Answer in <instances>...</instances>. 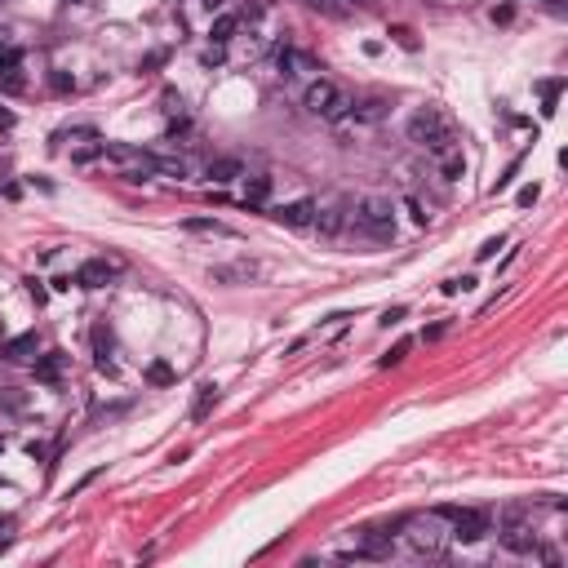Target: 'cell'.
<instances>
[{"instance_id":"28","label":"cell","mask_w":568,"mask_h":568,"mask_svg":"<svg viewBox=\"0 0 568 568\" xmlns=\"http://www.w3.org/2000/svg\"><path fill=\"white\" fill-rule=\"evenodd\" d=\"M404 316H408V307H404V302H400V307H386L378 324H382V329H395V324H404Z\"/></svg>"},{"instance_id":"34","label":"cell","mask_w":568,"mask_h":568,"mask_svg":"<svg viewBox=\"0 0 568 568\" xmlns=\"http://www.w3.org/2000/svg\"><path fill=\"white\" fill-rule=\"evenodd\" d=\"M515 174H519V160H511V164H506V174L498 178V183H493V196H498V191H506V187H511V183H515Z\"/></svg>"},{"instance_id":"37","label":"cell","mask_w":568,"mask_h":568,"mask_svg":"<svg viewBox=\"0 0 568 568\" xmlns=\"http://www.w3.org/2000/svg\"><path fill=\"white\" fill-rule=\"evenodd\" d=\"M160 102H164V112H169V116H183V98H178L174 89H164V98H160Z\"/></svg>"},{"instance_id":"4","label":"cell","mask_w":568,"mask_h":568,"mask_svg":"<svg viewBox=\"0 0 568 568\" xmlns=\"http://www.w3.org/2000/svg\"><path fill=\"white\" fill-rule=\"evenodd\" d=\"M435 515L449 524V537H457V542H479L493 524V515L479 511V506H440Z\"/></svg>"},{"instance_id":"16","label":"cell","mask_w":568,"mask_h":568,"mask_svg":"<svg viewBox=\"0 0 568 568\" xmlns=\"http://www.w3.org/2000/svg\"><path fill=\"white\" fill-rule=\"evenodd\" d=\"M236 31H240V14H222V9H217L213 22H209V40L213 45H227Z\"/></svg>"},{"instance_id":"18","label":"cell","mask_w":568,"mask_h":568,"mask_svg":"<svg viewBox=\"0 0 568 568\" xmlns=\"http://www.w3.org/2000/svg\"><path fill=\"white\" fill-rule=\"evenodd\" d=\"M386 112H391V102H386V98H364V102H351V116H355V120H364V125L382 120Z\"/></svg>"},{"instance_id":"19","label":"cell","mask_w":568,"mask_h":568,"mask_svg":"<svg viewBox=\"0 0 568 568\" xmlns=\"http://www.w3.org/2000/svg\"><path fill=\"white\" fill-rule=\"evenodd\" d=\"M435 164H440V174H444V183H457V178H462V174H466V160H462V147H453V151H444V155H440V160H435Z\"/></svg>"},{"instance_id":"6","label":"cell","mask_w":568,"mask_h":568,"mask_svg":"<svg viewBox=\"0 0 568 568\" xmlns=\"http://www.w3.org/2000/svg\"><path fill=\"white\" fill-rule=\"evenodd\" d=\"M116 275H120V262H116V258H89V262H80L76 284H80V289H107Z\"/></svg>"},{"instance_id":"38","label":"cell","mask_w":568,"mask_h":568,"mask_svg":"<svg viewBox=\"0 0 568 568\" xmlns=\"http://www.w3.org/2000/svg\"><path fill=\"white\" fill-rule=\"evenodd\" d=\"M391 36H395V40H400V45H404V49H408V54H413V49H417V40H413V31H408V27H395Z\"/></svg>"},{"instance_id":"15","label":"cell","mask_w":568,"mask_h":568,"mask_svg":"<svg viewBox=\"0 0 568 568\" xmlns=\"http://www.w3.org/2000/svg\"><path fill=\"white\" fill-rule=\"evenodd\" d=\"M267 196H271V178H267V174L245 178V209H262V204H267Z\"/></svg>"},{"instance_id":"36","label":"cell","mask_w":568,"mask_h":568,"mask_svg":"<svg viewBox=\"0 0 568 568\" xmlns=\"http://www.w3.org/2000/svg\"><path fill=\"white\" fill-rule=\"evenodd\" d=\"M537 196H542V191H537V183H528V187L515 196V204H519V209H528V204H537Z\"/></svg>"},{"instance_id":"23","label":"cell","mask_w":568,"mask_h":568,"mask_svg":"<svg viewBox=\"0 0 568 568\" xmlns=\"http://www.w3.org/2000/svg\"><path fill=\"white\" fill-rule=\"evenodd\" d=\"M155 174H164V178H187L191 164L183 160V155H155Z\"/></svg>"},{"instance_id":"21","label":"cell","mask_w":568,"mask_h":568,"mask_svg":"<svg viewBox=\"0 0 568 568\" xmlns=\"http://www.w3.org/2000/svg\"><path fill=\"white\" fill-rule=\"evenodd\" d=\"M98 138V129L93 125H67V129H58L54 134V147H63V142H93Z\"/></svg>"},{"instance_id":"12","label":"cell","mask_w":568,"mask_h":568,"mask_svg":"<svg viewBox=\"0 0 568 568\" xmlns=\"http://www.w3.org/2000/svg\"><path fill=\"white\" fill-rule=\"evenodd\" d=\"M275 222H284V227H311L316 222V200H293V204H280V209L271 213Z\"/></svg>"},{"instance_id":"27","label":"cell","mask_w":568,"mask_h":568,"mask_svg":"<svg viewBox=\"0 0 568 568\" xmlns=\"http://www.w3.org/2000/svg\"><path fill=\"white\" fill-rule=\"evenodd\" d=\"M408 351H413V342H408V337H404V342H395V346H391V351H386V355L378 360V364H382V369H391V364H400V360H404Z\"/></svg>"},{"instance_id":"31","label":"cell","mask_w":568,"mask_h":568,"mask_svg":"<svg viewBox=\"0 0 568 568\" xmlns=\"http://www.w3.org/2000/svg\"><path fill=\"white\" fill-rule=\"evenodd\" d=\"M49 89H54V93H71V89H76V80H71L67 71H54V76H49Z\"/></svg>"},{"instance_id":"20","label":"cell","mask_w":568,"mask_h":568,"mask_svg":"<svg viewBox=\"0 0 568 568\" xmlns=\"http://www.w3.org/2000/svg\"><path fill=\"white\" fill-rule=\"evenodd\" d=\"M142 378H147L151 386H174L178 373H174V364H169V360H151V364L142 369Z\"/></svg>"},{"instance_id":"8","label":"cell","mask_w":568,"mask_h":568,"mask_svg":"<svg viewBox=\"0 0 568 568\" xmlns=\"http://www.w3.org/2000/svg\"><path fill=\"white\" fill-rule=\"evenodd\" d=\"M36 351H40V337L36 333H18V337H9V342H0V360H5V364H31Z\"/></svg>"},{"instance_id":"43","label":"cell","mask_w":568,"mask_h":568,"mask_svg":"<svg viewBox=\"0 0 568 568\" xmlns=\"http://www.w3.org/2000/svg\"><path fill=\"white\" fill-rule=\"evenodd\" d=\"M0 528H14V524H9V519H5V515H0Z\"/></svg>"},{"instance_id":"41","label":"cell","mask_w":568,"mask_h":568,"mask_svg":"<svg viewBox=\"0 0 568 568\" xmlns=\"http://www.w3.org/2000/svg\"><path fill=\"white\" fill-rule=\"evenodd\" d=\"M71 284H76V275H58V280H54V289H58V293H67Z\"/></svg>"},{"instance_id":"22","label":"cell","mask_w":568,"mask_h":568,"mask_svg":"<svg viewBox=\"0 0 568 568\" xmlns=\"http://www.w3.org/2000/svg\"><path fill=\"white\" fill-rule=\"evenodd\" d=\"M213 404H217V386H213V382H204V386H200V395H196V404H191V417L204 422V417L213 413Z\"/></svg>"},{"instance_id":"42","label":"cell","mask_w":568,"mask_h":568,"mask_svg":"<svg viewBox=\"0 0 568 568\" xmlns=\"http://www.w3.org/2000/svg\"><path fill=\"white\" fill-rule=\"evenodd\" d=\"M200 5H204V9H209V14H217V9H222V5H227V0H200Z\"/></svg>"},{"instance_id":"3","label":"cell","mask_w":568,"mask_h":568,"mask_svg":"<svg viewBox=\"0 0 568 568\" xmlns=\"http://www.w3.org/2000/svg\"><path fill=\"white\" fill-rule=\"evenodd\" d=\"M351 222H355V231H364L369 240H395V209H391V200H378V196L360 200Z\"/></svg>"},{"instance_id":"5","label":"cell","mask_w":568,"mask_h":568,"mask_svg":"<svg viewBox=\"0 0 568 568\" xmlns=\"http://www.w3.org/2000/svg\"><path fill=\"white\" fill-rule=\"evenodd\" d=\"M404 528H408V546L422 551V555H444V542L449 533L440 528V515H404Z\"/></svg>"},{"instance_id":"44","label":"cell","mask_w":568,"mask_h":568,"mask_svg":"<svg viewBox=\"0 0 568 568\" xmlns=\"http://www.w3.org/2000/svg\"><path fill=\"white\" fill-rule=\"evenodd\" d=\"M0 449H5V435H0Z\"/></svg>"},{"instance_id":"9","label":"cell","mask_w":568,"mask_h":568,"mask_svg":"<svg viewBox=\"0 0 568 568\" xmlns=\"http://www.w3.org/2000/svg\"><path fill=\"white\" fill-rule=\"evenodd\" d=\"M67 364H71V355H67V351H45V355H36V360H31L36 382H45V386H58V378L67 373Z\"/></svg>"},{"instance_id":"24","label":"cell","mask_w":568,"mask_h":568,"mask_svg":"<svg viewBox=\"0 0 568 568\" xmlns=\"http://www.w3.org/2000/svg\"><path fill=\"white\" fill-rule=\"evenodd\" d=\"M27 89V80L18 76V67H5L0 63V93H22Z\"/></svg>"},{"instance_id":"39","label":"cell","mask_w":568,"mask_h":568,"mask_svg":"<svg viewBox=\"0 0 568 568\" xmlns=\"http://www.w3.org/2000/svg\"><path fill=\"white\" fill-rule=\"evenodd\" d=\"M444 333H449V320H440V324H431V329H427V333H422V342H435V337H444Z\"/></svg>"},{"instance_id":"1","label":"cell","mask_w":568,"mask_h":568,"mask_svg":"<svg viewBox=\"0 0 568 568\" xmlns=\"http://www.w3.org/2000/svg\"><path fill=\"white\" fill-rule=\"evenodd\" d=\"M404 134L408 142H417V147H427L431 160H440L444 151H453L457 147V138H453V125L444 120L440 107H422V112L408 116V125H404Z\"/></svg>"},{"instance_id":"7","label":"cell","mask_w":568,"mask_h":568,"mask_svg":"<svg viewBox=\"0 0 568 568\" xmlns=\"http://www.w3.org/2000/svg\"><path fill=\"white\" fill-rule=\"evenodd\" d=\"M502 546L515 555H533L537 551V533L528 519H502Z\"/></svg>"},{"instance_id":"35","label":"cell","mask_w":568,"mask_h":568,"mask_svg":"<svg viewBox=\"0 0 568 568\" xmlns=\"http://www.w3.org/2000/svg\"><path fill=\"white\" fill-rule=\"evenodd\" d=\"M222 58H227V54H222V45H209V49L200 54V63H204V67H222Z\"/></svg>"},{"instance_id":"26","label":"cell","mask_w":568,"mask_h":568,"mask_svg":"<svg viewBox=\"0 0 568 568\" xmlns=\"http://www.w3.org/2000/svg\"><path fill=\"white\" fill-rule=\"evenodd\" d=\"M404 213H408V217H413V227H427V222H431V213H427V204H422L417 196H408V200H404Z\"/></svg>"},{"instance_id":"29","label":"cell","mask_w":568,"mask_h":568,"mask_svg":"<svg viewBox=\"0 0 568 568\" xmlns=\"http://www.w3.org/2000/svg\"><path fill=\"white\" fill-rule=\"evenodd\" d=\"M164 63H169V49H151V54L138 63V71H160Z\"/></svg>"},{"instance_id":"40","label":"cell","mask_w":568,"mask_h":568,"mask_svg":"<svg viewBox=\"0 0 568 568\" xmlns=\"http://www.w3.org/2000/svg\"><path fill=\"white\" fill-rule=\"evenodd\" d=\"M515 18V9L511 5H502V9H493V22H511Z\"/></svg>"},{"instance_id":"14","label":"cell","mask_w":568,"mask_h":568,"mask_svg":"<svg viewBox=\"0 0 568 568\" xmlns=\"http://www.w3.org/2000/svg\"><path fill=\"white\" fill-rule=\"evenodd\" d=\"M183 231H191V236H217V240H231V236H236L231 227L217 222V217H187Z\"/></svg>"},{"instance_id":"2","label":"cell","mask_w":568,"mask_h":568,"mask_svg":"<svg viewBox=\"0 0 568 568\" xmlns=\"http://www.w3.org/2000/svg\"><path fill=\"white\" fill-rule=\"evenodd\" d=\"M351 93L342 89L337 80L329 76H320V80H311L307 84V93H302V107H307L311 116H320V120H342V116H351Z\"/></svg>"},{"instance_id":"25","label":"cell","mask_w":568,"mask_h":568,"mask_svg":"<svg viewBox=\"0 0 568 568\" xmlns=\"http://www.w3.org/2000/svg\"><path fill=\"white\" fill-rule=\"evenodd\" d=\"M93 160H102V142H98V138H93L89 147H76V151H71V164H93Z\"/></svg>"},{"instance_id":"32","label":"cell","mask_w":568,"mask_h":568,"mask_svg":"<svg viewBox=\"0 0 568 568\" xmlns=\"http://www.w3.org/2000/svg\"><path fill=\"white\" fill-rule=\"evenodd\" d=\"M498 249H502V236H493V240H484V245L475 249V258H479V262H489V258H498Z\"/></svg>"},{"instance_id":"10","label":"cell","mask_w":568,"mask_h":568,"mask_svg":"<svg viewBox=\"0 0 568 568\" xmlns=\"http://www.w3.org/2000/svg\"><path fill=\"white\" fill-rule=\"evenodd\" d=\"M93 369L107 373V378H116V373H120L116 355H112V329H107V324H93Z\"/></svg>"},{"instance_id":"17","label":"cell","mask_w":568,"mask_h":568,"mask_svg":"<svg viewBox=\"0 0 568 568\" xmlns=\"http://www.w3.org/2000/svg\"><path fill=\"white\" fill-rule=\"evenodd\" d=\"M311 227H320L324 236H337V231L346 227V209H342V204H329V209H316V222H311Z\"/></svg>"},{"instance_id":"30","label":"cell","mask_w":568,"mask_h":568,"mask_svg":"<svg viewBox=\"0 0 568 568\" xmlns=\"http://www.w3.org/2000/svg\"><path fill=\"white\" fill-rule=\"evenodd\" d=\"M27 293H31L36 307H45V302H49V289H45V280H36V275L27 280Z\"/></svg>"},{"instance_id":"13","label":"cell","mask_w":568,"mask_h":568,"mask_svg":"<svg viewBox=\"0 0 568 568\" xmlns=\"http://www.w3.org/2000/svg\"><path fill=\"white\" fill-rule=\"evenodd\" d=\"M27 408H31V395L27 391H18V386H0V413L27 417Z\"/></svg>"},{"instance_id":"33","label":"cell","mask_w":568,"mask_h":568,"mask_svg":"<svg viewBox=\"0 0 568 568\" xmlns=\"http://www.w3.org/2000/svg\"><path fill=\"white\" fill-rule=\"evenodd\" d=\"M98 475H102V466H98V470H89V475H80V479H76V484H71V489H67V498H80V493H84V489H89V484H93V479H98Z\"/></svg>"},{"instance_id":"45","label":"cell","mask_w":568,"mask_h":568,"mask_svg":"<svg viewBox=\"0 0 568 568\" xmlns=\"http://www.w3.org/2000/svg\"><path fill=\"white\" fill-rule=\"evenodd\" d=\"M76 5H80V0H76Z\"/></svg>"},{"instance_id":"11","label":"cell","mask_w":568,"mask_h":568,"mask_svg":"<svg viewBox=\"0 0 568 568\" xmlns=\"http://www.w3.org/2000/svg\"><path fill=\"white\" fill-rule=\"evenodd\" d=\"M204 178H209L213 187H227V183H236V178H245V164H240L236 155H213V160L204 164Z\"/></svg>"}]
</instances>
